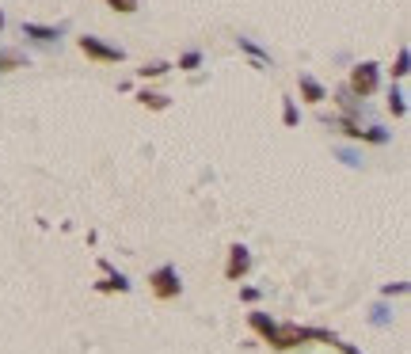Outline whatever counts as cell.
<instances>
[{
  "label": "cell",
  "mask_w": 411,
  "mask_h": 354,
  "mask_svg": "<svg viewBox=\"0 0 411 354\" xmlns=\"http://www.w3.org/2000/svg\"><path fill=\"white\" fill-rule=\"evenodd\" d=\"M347 88L358 99L377 95V92H381V65H377V61H358L350 69V76H347Z\"/></svg>",
  "instance_id": "6da1fadb"
},
{
  "label": "cell",
  "mask_w": 411,
  "mask_h": 354,
  "mask_svg": "<svg viewBox=\"0 0 411 354\" xmlns=\"http://www.w3.org/2000/svg\"><path fill=\"white\" fill-rule=\"evenodd\" d=\"M149 290L157 301H175V297L183 293V278H180V271L172 267V263H164V267H157L149 274Z\"/></svg>",
  "instance_id": "7a4b0ae2"
},
{
  "label": "cell",
  "mask_w": 411,
  "mask_h": 354,
  "mask_svg": "<svg viewBox=\"0 0 411 354\" xmlns=\"http://www.w3.org/2000/svg\"><path fill=\"white\" fill-rule=\"evenodd\" d=\"M76 46H80V53H84L88 61H99V65H118V61H126V50H122V46H110V42L95 38V35H80V38H76Z\"/></svg>",
  "instance_id": "3957f363"
},
{
  "label": "cell",
  "mask_w": 411,
  "mask_h": 354,
  "mask_svg": "<svg viewBox=\"0 0 411 354\" xmlns=\"http://www.w3.org/2000/svg\"><path fill=\"white\" fill-rule=\"evenodd\" d=\"M301 343H313V328H301V324H279L266 347H274V350H293V347H301Z\"/></svg>",
  "instance_id": "277c9868"
},
{
  "label": "cell",
  "mask_w": 411,
  "mask_h": 354,
  "mask_svg": "<svg viewBox=\"0 0 411 354\" xmlns=\"http://www.w3.org/2000/svg\"><path fill=\"white\" fill-rule=\"evenodd\" d=\"M251 271V251L244 244H232L229 248V259H225V282H244Z\"/></svg>",
  "instance_id": "5b68a950"
},
{
  "label": "cell",
  "mask_w": 411,
  "mask_h": 354,
  "mask_svg": "<svg viewBox=\"0 0 411 354\" xmlns=\"http://www.w3.org/2000/svg\"><path fill=\"white\" fill-rule=\"evenodd\" d=\"M99 267H103V274H107L103 282H95L99 293H130V278H126V274H118L107 259H99Z\"/></svg>",
  "instance_id": "8992f818"
},
{
  "label": "cell",
  "mask_w": 411,
  "mask_h": 354,
  "mask_svg": "<svg viewBox=\"0 0 411 354\" xmlns=\"http://www.w3.org/2000/svg\"><path fill=\"white\" fill-rule=\"evenodd\" d=\"M248 328H251L263 343H271L274 328H279V320H274L271 313H263V308H251V313H248Z\"/></svg>",
  "instance_id": "52a82bcc"
},
{
  "label": "cell",
  "mask_w": 411,
  "mask_h": 354,
  "mask_svg": "<svg viewBox=\"0 0 411 354\" xmlns=\"http://www.w3.org/2000/svg\"><path fill=\"white\" fill-rule=\"evenodd\" d=\"M297 88H301V99H305V103H313V107H320L328 99V88L320 84L316 76H308V73L297 76Z\"/></svg>",
  "instance_id": "ba28073f"
},
{
  "label": "cell",
  "mask_w": 411,
  "mask_h": 354,
  "mask_svg": "<svg viewBox=\"0 0 411 354\" xmlns=\"http://www.w3.org/2000/svg\"><path fill=\"white\" fill-rule=\"evenodd\" d=\"M19 31H24V38H35L42 46H50V42H58L65 35V27H46V24H24Z\"/></svg>",
  "instance_id": "9c48e42d"
},
{
  "label": "cell",
  "mask_w": 411,
  "mask_h": 354,
  "mask_svg": "<svg viewBox=\"0 0 411 354\" xmlns=\"http://www.w3.org/2000/svg\"><path fill=\"white\" fill-rule=\"evenodd\" d=\"M335 103L343 107V115H347V118H358V115H362V110H365V103H362V99H358V95H354V92H350V88H347V84H343V88H339V92H335Z\"/></svg>",
  "instance_id": "30bf717a"
},
{
  "label": "cell",
  "mask_w": 411,
  "mask_h": 354,
  "mask_svg": "<svg viewBox=\"0 0 411 354\" xmlns=\"http://www.w3.org/2000/svg\"><path fill=\"white\" fill-rule=\"evenodd\" d=\"M16 69H27V53L12 50V46H0V73H16Z\"/></svg>",
  "instance_id": "8fae6325"
},
{
  "label": "cell",
  "mask_w": 411,
  "mask_h": 354,
  "mask_svg": "<svg viewBox=\"0 0 411 354\" xmlns=\"http://www.w3.org/2000/svg\"><path fill=\"white\" fill-rule=\"evenodd\" d=\"M137 103L145 107V110H168L172 99L164 95V92H152V88H141V92H137Z\"/></svg>",
  "instance_id": "7c38bea8"
},
{
  "label": "cell",
  "mask_w": 411,
  "mask_h": 354,
  "mask_svg": "<svg viewBox=\"0 0 411 354\" xmlns=\"http://www.w3.org/2000/svg\"><path fill=\"white\" fill-rule=\"evenodd\" d=\"M388 110H392L396 118H407V95H404V88H388Z\"/></svg>",
  "instance_id": "4fadbf2b"
},
{
  "label": "cell",
  "mask_w": 411,
  "mask_h": 354,
  "mask_svg": "<svg viewBox=\"0 0 411 354\" xmlns=\"http://www.w3.org/2000/svg\"><path fill=\"white\" fill-rule=\"evenodd\" d=\"M236 46H240L244 53H251V58H255V65H259V69H263V65H271V53H266L263 46H255L251 38H244V35H240V38H236Z\"/></svg>",
  "instance_id": "5bb4252c"
},
{
  "label": "cell",
  "mask_w": 411,
  "mask_h": 354,
  "mask_svg": "<svg viewBox=\"0 0 411 354\" xmlns=\"http://www.w3.org/2000/svg\"><path fill=\"white\" fill-rule=\"evenodd\" d=\"M168 69H172L168 61H145L137 69V76H141V80H160V76H168Z\"/></svg>",
  "instance_id": "9a60e30c"
},
{
  "label": "cell",
  "mask_w": 411,
  "mask_h": 354,
  "mask_svg": "<svg viewBox=\"0 0 411 354\" xmlns=\"http://www.w3.org/2000/svg\"><path fill=\"white\" fill-rule=\"evenodd\" d=\"M103 4L110 8V12H118V16H133L141 8V0H103Z\"/></svg>",
  "instance_id": "2e32d148"
},
{
  "label": "cell",
  "mask_w": 411,
  "mask_h": 354,
  "mask_svg": "<svg viewBox=\"0 0 411 354\" xmlns=\"http://www.w3.org/2000/svg\"><path fill=\"white\" fill-rule=\"evenodd\" d=\"M407 65H411V53H407V46H400L396 65H392V80H404V76H407Z\"/></svg>",
  "instance_id": "e0dca14e"
},
{
  "label": "cell",
  "mask_w": 411,
  "mask_h": 354,
  "mask_svg": "<svg viewBox=\"0 0 411 354\" xmlns=\"http://www.w3.org/2000/svg\"><path fill=\"white\" fill-rule=\"evenodd\" d=\"M282 123L286 126H297V123H301V110H297V103H293V99H282Z\"/></svg>",
  "instance_id": "ac0fdd59"
},
{
  "label": "cell",
  "mask_w": 411,
  "mask_h": 354,
  "mask_svg": "<svg viewBox=\"0 0 411 354\" xmlns=\"http://www.w3.org/2000/svg\"><path fill=\"white\" fill-rule=\"evenodd\" d=\"M180 69H183V73L202 69V50H187V53H180Z\"/></svg>",
  "instance_id": "d6986e66"
},
{
  "label": "cell",
  "mask_w": 411,
  "mask_h": 354,
  "mask_svg": "<svg viewBox=\"0 0 411 354\" xmlns=\"http://www.w3.org/2000/svg\"><path fill=\"white\" fill-rule=\"evenodd\" d=\"M388 320H392V313H388L385 305H373V308H370V324H373V328H388Z\"/></svg>",
  "instance_id": "ffe728a7"
},
{
  "label": "cell",
  "mask_w": 411,
  "mask_h": 354,
  "mask_svg": "<svg viewBox=\"0 0 411 354\" xmlns=\"http://www.w3.org/2000/svg\"><path fill=\"white\" fill-rule=\"evenodd\" d=\"M339 160H343V164H350V168H362V157H358L354 149H339Z\"/></svg>",
  "instance_id": "44dd1931"
},
{
  "label": "cell",
  "mask_w": 411,
  "mask_h": 354,
  "mask_svg": "<svg viewBox=\"0 0 411 354\" xmlns=\"http://www.w3.org/2000/svg\"><path fill=\"white\" fill-rule=\"evenodd\" d=\"M404 293H407V282H392L381 290V297H404Z\"/></svg>",
  "instance_id": "7402d4cb"
},
{
  "label": "cell",
  "mask_w": 411,
  "mask_h": 354,
  "mask_svg": "<svg viewBox=\"0 0 411 354\" xmlns=\"http://www.w3.org/2000/svg\"><path fill=\"white\" fill-rule=\"evenodd\" d=\"M240 301L255 305V301H259V290H255V286H244V290H240Z\"/></svg>",
  "instance_id": "603a6c76"
},
{
  "label": "cell",
  "mask_w": 411,
  "mask_h": 354,
  "mask_svg": "<svg viewBox=\"0 0 411 354\" xmlns=\"http://www.w3.org/2000/svg\"><path fill=\"white\" fill-rule=\"evenodd\" d=\"M331 347H339L343 354H362L358 347H354V343H347V339H339V335H335V343H331Z\"/></svg>",
  "instance_id": "cb8c5ba5"
},
{
  "label": "cell",
  "mask_w": 411,
  "mask_h": 354,
  "mask_svg": "<svg viewBox=\"0 0 411 354\" xmlns=\"http://www.w3.org/2000/svg\"><path fill=\"white\" fill-rule=\"evenodd\" d=\"M4 24H8V19H4V12H0V31H4Z\"/></svg>",
  "instance_id": "d4e9b609"
}]
</instances>
